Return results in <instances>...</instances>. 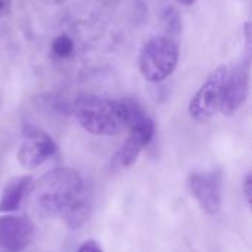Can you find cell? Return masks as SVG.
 <instances>
[{
  "label": "cell",
  "mask_w": 252,
  "mask_h": 252,
  "mask_svg": "<svg viewBox=\"0 0 252 252\" xmlns=\"http://www.w3.org/2000/svg\"><path fill=\"white\" fill-rule=\"evenodd\" d=\"M77 252H103V250L100 248V245L97 244V242H94V241H86V242H83L80 247H78V250Z\"/></svg>",
  "instance_id": "cell-14"
},
{
  "label": "cell",
  "mask_w": 252,
  "mask_h": 252,
  "mask_svg": "<svg viewBox=\"0 0 252 252\" xmlns=\"http://www.w3.org/2000/svg\"><path fill=\"white\" fill-rule=\"evenodd\" d=\"M142 151H143V146L140 143H137L131 137H127L126 142L115 152V155L112 158V167L114 168H127V167H131L137 161V158H139V155H140Z\"/></svg>",
  "instance_id": "cell-11"
},
{
  "label": "cell",
  "mask_w": 252,
  "mask_h": 252,
  "mask_svg": "<svg viewBox=\"0 0 252 252\" xmlns=\"http://www.w3.org/2000/svg\"><path fill=\"white\" fill-rule=\"evenodd\" d=\"M126 111V127L128 128V137L146 148L155 134V126L152 118L145 112V109L131 99L123 100Z\"/></svg>",
  "instance_id": "cell-9"
},
{
  "label": "cell",
  "mask_w": 252,
  "mask_h": 252,
  "mask_svg": "<svg viewBox=\"0 0 252 252\" xmlns=\"http://www.w3.org/2000/svg\"><path fill=\"white\" fill-rule=\"evenodd\" d=\"M188 188L204 213L219 214L223 202V174L220 170L192 173L188 179Z\"/></svg>",
  "instance_id": "cell-5"
},
{
  "label": "cell",
  "mask_w": 252,
  "mask_h": 252,
  "mask_svg": "<svg viewBox=\"0 0 252 252\" xmlns=\"http://www.w3.org/2000/svg\"><path fill=\"white\" fill-rule=\"evenodd\" d=\"M250 92V59L229 71L220 111L224 115H233L247 100Z\"/></svg>",
  "instance_id": "cell-8"
},
{
  "label": "cell",
  "mask_w": 252,
  "mask_h": 252,
  "mask_svg": "<svg viewBox=\"0 0 252 252\" xmlns=\"http://www.w3.org/2000/svg\"><path fill=\"white\" fill-rule=\"evenodd\" d=\"M72 112L78 124L93 136H117L126 128L123 100L84 93L74 100Z\"/></svg>",
  "instance_id": "cell-2"
},
{
  "label": "cell",
  "mask_w": 252,
  "mask_h": 252,
  "mask_svg": "<svg viewBox=\"0 0 252 252\" xmlns=\"http://www.w3.org/2000/svg\"><path fill=\"white\" fill-rule=\"evenodd\" d=\"M227 74V66L219 65L192 96L189 102V114L195 121L204 123L220 111Z\"/></svg>",
  "instance_id": "cell-4"
},
{
  "label": "cell",
  "mask_w": 252,
  "mask_h": 252,
  "mask_svg": "<svg viewBox=\"0 0 252 252\" xmlns=\"http://www.w3.org/2000/svg\"><path fill=\"white\" fill-rule=\"evenodd\" d=\"M162 19H164V25L167 28V32L170 37L177 35L182 30V22H180V16L177 13V10L174 7H165L164 13H162Z\"/></svg>",
  "instance_id": "cell-13"
},
{
  "label": "cell",
  "mask_w": 252,
  "mask_h": 252,
  "mask_svg": "<svg viewBox=\"0 0 252 252\" xmlns=\"http://www.w3.org/2000/svg\"><path fill=\"white\" fill-rule=\"evenodd\" d=\"M176 1H179V3H182V4H185V6H190V4H193L196 0H176Z\"/></svg>",
  "instance_id": "cell-17"
},
{
  "label": "cell",
  "mask_w": 252,
  "mask_h": 252,
  "mask_svg": "<svg viewBox=\"0 0 252 252\" xmlns=\"http://www.w3.org/2000/svg\"><path fill=\"white\" fill-rule=\"evenodd\" d=\"M31 188L32 179L30 176H21L7 182L0 196V213L9 214L16 211L21 207L24 198L30 193Z\"/></svg>",
  "instance_id": "cell-10"
},
{
  "label": "cell",
  "mask_w": 252,
  "mask_h": 252,
  "mask_svg": "<svg viewBox=\"0 0 252 252\" xmlns=\"http://www.w3.org/2000/svg\"><path fill=\"white\" fill-rule=\"evenodd\" d=\"M34 238V224L24 216H0V248L6 252H22Z\"/></svg>",
  "instance_id": "cell-7"
},
{
  "label": "cell",
  "mask_w": 252,
  "mask_h": 252,
  "mask_svg": "<svg viewBox=\"0 0 252 252\" xmlns=\"http://www.w3.org/2000/svg\"><path fill=\"white\" fill-rule=\"evenodd\" d=\"M52 53L59 59H66L74 53V41L69 35L61 34L52 43Z\"/></svg>",
  "instance_id": "cell-12"
},
{
  "label": "cell",
  "mask_w": 252,
  "mask_h": 252,
  "mask_svg": "<svg viewBox=\"0 0 252 252\" xmlns=\"http://www.w3.org/2000/svg\"><path fill=\"white\" fill-rule=\"evenodd\" d=\"M58 152L55 140L43 130L30 128L18 149L16 158L25 170H35Z\"/></svg>",
  "instance_id": "cell-6"
},
{
  "label": "cell",
  "mask_w": 252,
  "mask_h": 252,
  "mask_svg": "<svg viewBox=\"0 0 252 252\" xmlns=\"http://www.w3.org/2000/svg\"><path fill=\"white\" fill-rule=\"evenodd\" d=\"M179 56V44L173 37L155 35L149 38L139 55V69L142 77L152 84L162 83L176 71Z\"/></svg>",
  "instance_id": "cell-3"
},
{
  "label": "cell",
  "mask_w": 252,
  "mask_h": 252,
  "mask_svg": "<svg viewBox=\"0 0 252 252\" xmlns=\"http://www.w3.org/2000/svg\"><path fill=\"white\" fill-rule=\"evenodd\" d=\"M12 1L13 0H0V18H6L12 12Z\"/></svg>",
  "instance_id": "cell-16"
},
{
  "label": "cell",
  "mask_w": 252,
  "mask_h": 252,
  "mask_svg": "<svg viewBox=\"0 0 252 252\" xmlns=\"http://www.w3.org/2000/svg\"><path fill=\"white\" fill-rule=\"evenodd\" d=\"M242 189H244V195H245V201H247V204H248V205H251V198H252L251 173H248V174H247V177H245V180H244V186H242Z\"/></svg>",
  "instance_id": "cell-15"
},
{
  "label": "cell",
  "mask_w": 252,
  "mask_h": 252,
  "mask_svg": "<svg viewBox=\"0 0 252 252\" xmlns=\"http://www.w3.org/2000/svg\"><path fill=\"white\" fill-rule=\"evenodd\" d=\"M35 211L43 217H63L72 229L89 216V198L81 176L72 168H55L31 188Z\"/></svg>",
  "instance_id": "cell-1"
}]
</instances>
